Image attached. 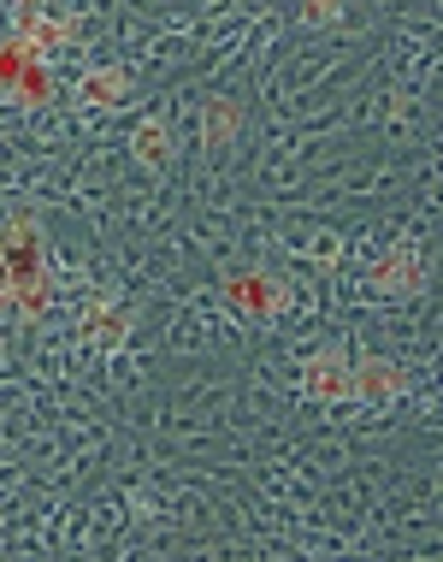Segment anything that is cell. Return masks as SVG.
I'll list each match as a JSON object with an SVG mask.
<instances>
[{
    "instance_id": "1",
    "label": "cell",
    "mask_w": 443,
    "mask_h": 562,
    "mask_svg": "<svg viewBox=\"0 0 443 562\" xmlns=\"http://www.w3.org/2000/svg\"><path fill=\"white\" fill-rule=\"evenodd\" d=\"M0 261H7L12 284L48 279V272H42V232H36V220H30V214H12L7 220V232H0Z\"/></svg>"
},
{
    "instance_id": "8",
    "label": "cell",
    "mask_w": 443,
    "mask_h": 562,
    "mask_svg": "<svg viewBox=\"0 0 443 562\" xmlns=\"http://www.w3.org/2000/svg\"><path fill=\"white\" fill-rule=\"evenodd\" d=\"M125 89H130V78L118 66H95V71H83L78 101H89V108H118V101H125Z\"/></svg>"
},
{
    "instance_id": "4",
    "label": "cell",
    "mask_w": 443,
    "mask_h": 562,
    "mask_svg": "<svg viewBox=\"0 0 443 562\" xmlns=\"http://www.w3.org/2000/svg\"><path fill=\"white\" fill-rule=\"evenodd\" d=\"M302 391H308L314 403H338V397H349V356H343L338 344L302 361Z\"/></svg>"
},
{
    "instance_id": "2",
    "label": "cell",
    "mask_w": 443,
    "mask_h": 562,
    "mask_svg": "<svg viewBox=\"0 0 443 562\" xmlns=\"http://www.w3.org/2000/svg\"><path fill=\"white\" fill-rule=\"evenodd\" d=\"M225 302H231L237 314H249V321H272V314L284 308V284L272 279V272H231L225 279Z\"/></svg>"
},
{
    "instance_id": "12",
    "label": "cell",
    "mask_w": 443,
    "mask_h": 562,
    "mask_svg": "<svg viewBox=\"0 0 443 562\" xmlns=\"http://www.w3.org/2000/svg\"><path fill=\"white\" fill-rule=\"evenodd\" d=\"M7 308H19L24 321H42L48 314V279H24V284H12V302Z\"/></svg>"
},
{
    "instance_id": "13",
    "label": "cell",
    "mask_w": 443,
    "mask_h": 562,
    "mask_svg": "<svg viewBox=\"0 0 443 562\" xmlns=\"http://www.w3.org/2000/svg\"><path fill=\"white\" fill-rule=\"evenodd\" d=\"M83 331H89V338H113V331H125V314H118L113 302H89Z\"/></svg>"
},
{
    "instance_id": "6",
    "label": "cell",
    "mask_w": 443,
    "mask_h": 562,
    "mask_svg": "<svg viewBox=\"0 0 443 562\" xmlns=\"http://www.w3.org/2000/svg\"><path fill=\"white\" fill-rule=\"evenodd\" d=\"M19 36H24L42 59H48L54 48H66V42L78 36V24H71L66 12H48V7H42V12H30V19H19Z\"/></svg>"
},
{
    "instance_id": "7",
    "label": "cell",
    "mask_w": 443,
    "mask_h": 562,
    "mask_svg": "<svg viewBox=\"0 0 443 562\" xmlns=\"http://www.w3.org/2000/svg\"><path fill=\"white\" fill-rule=\"evenodd\" d=\"M237 131H242V101L213 95L207 108H202V143H207V148H231Z\"/></svg>"
},
{
    "instance_id": "10",
    "label": "cell",
    "mask_w": 443,
    "mask_h": 562,
    "mask_svg": "<svg viewBox=\"0 0 443 562\" xmlns=\"http://www.w3.org/2000/svg\"><path fill=\"white\" fill-rule=\"evenodd\" d=\"M130 148H136V160H143V166H166V160H172V136H166V125H136Z\"/></svg>"
},
{
    "instance_id": "14",
    "label": "cell",
    "mask_w": 443,
    "mask_h": 562,
    "mask_svg": "<svg viewBox=\"0 0 443 562\" xmlns=\"http://www.w3.org/2000/svg\"><path fill=\"white\" fill-rule=\"evenodd\" d=\"M343 7H349V0H302V19H308V24H331Z\"/></svg>"
},
{
    "instance_id": "9",
    "label": "cell",
    "mask_w": 443,
    "mask_h": 562,
    "mask_svg": "<svg viewBox=\"0 0 443 562\" xmlns=\"http://www.w3.org/2000/svg\"><path fill=\"white\" fill-rule=\"evenodd\" d=\"M36 59H42V54L30 48L24 36H7V42H0V95L12 101V89H19V78H24L30 66H36Z\"/></svg>"
},
{
    "instance_id": "15",
    "label": "cell",
    "mask_w": 443,
    "mask_h": 562,
    "mask_svg": "<svg viewBox=\"0 0 443 562\" xmlns=\"http://www.w3.org/2000/svg\"><path fill=\"white\" fill-rule=\"evenodd\" d=\"M12 302V272H7V261H0V308Z\"/></svg>"
},
{
    "instance_id": "3",
    "label": "cell",
    "mask_w": 443,
    "mask_h": 562,
    "mask_svg": "<svg viewBox=\"0 0 443 562\" xmlns=\"http://www.w3.org/2000/svg\"><path fill=\"white\" fill-rule=\"evenodd\" d=\"M420 284H425V255L408 249V243H396L390 255H378V261H373V291H385V296H414Z\"/></svg>"
},
{
    "instance_id": "11",
    "label": "cell",
    "mask_w": 443,
    "mask_h": 562,
    "mask_svg": "<svg viewBox=\"0 0 443 562\" xmlns=\"http://www.w3.org/2000/svg\"><path fill=\"white\" fill-rule=\"evenodd\" d=\"M54 95V78H48V59H36V66L24 71L19 78V89H12V101H19V108H42V101Z\"/></svg>"
},
{
    "instance_id": "5",
    "label": "cell",
    "mask_w": 443,
    "mask_h": 562,
    "mask_svg": "<svg viewBox=\"0 0 443 562\" xmlns=\"http://www.w3.org/2000/svg\"><path fill=\"white\" fill-rule=\"evenodd\" d=\"M402 385H408V373H402V361H390V356H366L349 368V397H402Z\"/></svg>"
}]
</instances>
